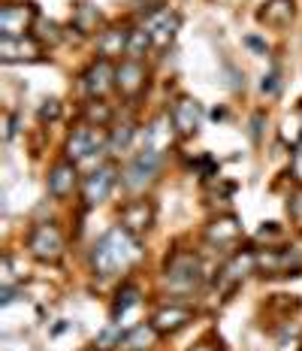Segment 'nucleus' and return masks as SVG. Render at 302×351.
I'll use <instances>...</instances> for the list:
<instances>
[{
  "instance_id": "obj_1",
  "label": "nucleus",
  "mask_w": 302,
  "mask_h": 351,
  "mask_svg": "<svg viewBox=\"0 0 302 351\" xmlns=\"http://www.w3.org/2000/svg\"><path fill=\"white\" fill-rule=\"evenodd\" d=\"M142 258V248H139L136 237L127 233L118 224V228L106 230L91 248V269L100 279H112V276L127 273L134 263Z\"/></svg>"
},
{
  "instance_id": "obj_2",
  "label": "nucleus",
  "mask_w": 302,
  "mask_h": 351,
  "mask_svg": "<svg viewBox=\"0 0 302 351\" xmlns=\"http://www.w3.org/2000/svg\"><path fill=\"white\" fill-rule=\"evenodd\" d=\"M205 273H203V261L197 258L194 252H175L173 258L166 261V269H164V282L169 291L175 294H190L203 285Z\"/></svg>"
},
{
  "instance_id": "obj_3",
  "label": "nucleus",
  "mask_w": 302,
  "mask_h": 351,
  "mask_svg": "<svg viewBox=\"0 0 302 351\" xmlns=\"http://www.w3.org/2000/svg\"><path fill=\"white\" fill-rule=\"evenodd\" d=\"M27 248L36 261L42 263H58L64 258V233L58 230V224L42 221L34 224V230L27 233Z\"/></svg>"
},
{
  "instance_id": "obj_4",
  "label": "nucleus",
  "mask_w": 302,
  "mask_h": 351,
  "mask_svg": "<svg viewBox=\"0 0 302 351\" xmlns=\"http://www.w3.org/2000/svg\"><path fill=\"white\" fill-rule=\"evenodd\" d=\"M160 167H164V152H154V149H142L139 155L130 160V167L124 170V185L127 188H145L149 182L158 179Z\"/></svg>"
},
{
  "instance_id": "obj_5",
  "label": "nucleus",
  "mask_w": 302,
  "mask_h": 351,
  "mask_svg": "<svg viewBox=\"0 0 302 351\" xmlns=\"http://www.w3.org/2000/svg\"><path fill=\"white\" fill-rule=\"evenodd\" d=\"M100 149H109V136H103L100 128L82 124V128L73 130L70 140H67V160L79 164V160L91 158L94 152H100Z\"/></svg>"
},
{
  "instance_id": "obj_6",
  "label": "nucleus",
  "mask_w": 302,
  "mask_h": 351,
  "mask_svg": "<svg viewBox=\"0 0 302 351\" xmlns=\"http://www.w3.org/2000/svg\"><path fill=\"white\" fill-rule=\"evenodd\" d=\"M145 85H149V70H145L142 61L127 58V61H121L115 67V88L121 91V97L139 100L142 91H145Z\"/></svg>"
},
{
  "instance_id": "obj_7",
  "label": "nucleus",
  "mask_w": 302,
  "mask_h": 351,
  "mask_svg": "<svg viewBox=\"0 0 302 351\" xmlns=\"http://www.w3.org/2000/svg\"><path fill=\"white\" fill-rule=\"evenodd\" d=\"M115 182H118V167L115 164L97 167V170L88 173L82 179V200L88 203V206H97V203H103L109 194H112Z\"/></svg>"
},
{
  "instance_id": "obj_8",
  "label": "nucleus",
  "mask_w": 302,
  "mask_h": 351,
  "mask_svg": "<svg viewBox=\"0 0 302 351\" xmlns=\"http://www.w3.org/2000/svg\"><path fill=\"white\" fill-rule=\"evenodd\" d=\"M36 21L34 3H6L0 10V36H25Z\"/></svg>"
},
{
  "instance_id": "obj_9",
  "label": "nucleus",
  "mask_w": 302,
  "mask_h": 351,
  "mask_svg": "<svg viewBox=\"0 0 302 351\" xmlns=\"http://www.w3.org/2000/svg\"><path fill=\"white\" fill-rule=\"evenodd\" d=\"M203 121V106L194 97H179L169 109V124L179 136H194Z\"/></svg>"
},
{
  "instance_id": "obj_10",
  "label": "nucleus",
  "mask_w": 302,
  "mask_h": 351,
  "mask_svg": "<svg viewBox=\"0 0 302 351\" xmlns=\"http://www.w3.org/2000/svg\"><path fill=\"white\" fill-rule=\"evenodd\" d=\"M118 224H121L127 233H134V237L145 233L154 224V203L145 200V197L124 203L121 212H118Z\"/></svg>"
},
{
  "instance_id": "obj_11",
  "label": "nucleus",
  "mask_w": 302,
  "mask_h": 351,
  "mask_svg": "<svg viewBox=\"0 0 302 351\" xmlns=\"http://www.w3.org/2000/svg\"><path fill=\"white\" fill-rule=\"evenodd\" d=\"M82 85H85V91L91 94V97H103V94H109L115 88V67H112V61H106V58L94 61L91 67L82 73Z\"/></svg>"
},
{
  "instance_id": "obj_12",
  "label": "nucleus",
  "mask_w": 302,
  "mask_h": 351,
  "mask_svg": "<svg viewBox=\"0 0 302 351\" xmlns=\"http://www.w3.org/2000/svg\"><path fill=\"white\" fill-rule=\"evenodd\" d=\"M79 188V170L73 160H58L49 173V194L55 200H67V197Z\"/></svg>"
},
{
  "instance_id": "obj_13",
  "label": "nucleus",
  "mask_w": 302,
  "mask_h": 351,
  "mask_svg": "<svg viewBox=\"0 0 302 351\" xmlns=\"http://www.w3.org/2000/svg\"><path fill=\"white\" fill-rule=\"evenodd\" d=\"M190 321H194V309L173 303V306H164V309L154 312V315H151V327L160 336H169V333H179L181 327H188Z\"/></svg>"
},
{
  "instance_id": "obj_14",
  "label": "nucleus",
  "mask_w": 302,
  "mask_h": 351,
  "mask_svg": "<svg viewBox=\"0 0 302 351\" xmlns=\"http://www.w3.org/2000/svg\"><path fill=\"white\" fill-rule=\"evenodd\" d=\"M179 25H181V19L175 16V12H169V10H158V12H151L149 21H145V31L151 34V43L158 49H166L169 43H173V36L175 31H179Z\"/></svg>"
},
{
  "instance_id": "obj_15",
  "label": "nucleus",
  "mask_w": 302,
  "mask_h": 351,
  "mask_svg": "<svg viewBox=\"0 0 302 351\" xmlns=\"http://www.w3.org/2000/svg\"><path fill=\"white\" fill-rule=\"evenodd\" d=\"M205 239H209L212 245H221V248L236 245L242 239L239 218H236V215H221V218H215V221L205 228Z\"/></svg>"
},
{
  "instance_id": "obj_16",
  "label": "nucleus",
  "mask_w": 302,
  "mask_h": 351,
  "mask_svg": "<svg viewBox=\"0 0 302 351\" xmlns=\"http://www.w3.org/2000/svg\"><path fill=\"white\" fill-rule=\"evenodd\" d=\"M127 43H130V27H106L97 34V55L112 61L118 55H127Z\"/></svg>"
},
{
  "instance_id": "obj_17",
  "label": "nucleus",
  "mask_w": 302,
  "mask_h": 351,
  "mask_svg": "<svg viewBox=\"0 0 302 351\" xmlns=\"http://www.w3.org/2000/svg\"><path fill=\"white\" fill-rule=\"evenodd\" d=\"M40 55V43L31 36H0V58L3 61H34Z\"/></svg>"
},
{
  "instance_id": "obj_18",
  "label": "nucleus",
  "mask_w": 302,
  "mask_h": 351,
  "mask_svg": "<svg viewBox=\"0 0 302 351\" xmlns=\"http://www.w3.org/2000/svg\"><path fill=\"white\" fill-rule=\"evenodd\" d=\"M251 267H257V254L254 252H245V254H233V261L227 263L224 269L218 273V282L224 285V291H233L236 285L245 279L251 273Z\"/></svg>"
},
{
  "instance_id": "obj_19",
  "label": "nucleus",
  "mask_w": 302,
  "mask_h": 351,
  "mask_svg": "<svg viewBox=\"0 0 302 351\" xmlns=\"http://www.w3.org/2000/svg\"><path fill=\"white\" fill-rule=\"evenodd\" d=\"M293 0H266L260 10V21L269 27H287L293 21Z\"/></svg>"
},
{
  "instance_id": "obj_20",
  "label": "nucleus",
  "mask_w": 302,
  "mask_h": 351,
  "mask_svg": "<svg viewBox=\"0 0 302 351\" xmlns=\"http://www.w3.org/2000/svg\"><path fill=\"white\" fill-rule=\"evenodd\" d=\"M158 330L151 327V321L149 324H136V327H130L127 333H124V346H127L130 351H149L154 342H158Z\"/></svg>"
},
{
  "instance_id": "obj_21",
  "label": "nucleus",
  "mask_w": 302,
  "mask_h": 351,
  "mask_svg": "<svg viewBox=\"0 0 302 351\" xmlns=\"http://www.w3.org/2000/svg\"><path fill=\"white\" fill-rule=\"evenodd\" d=\"M73 27H76L79 34H97V27H100V12H97V6H91V3H79L76 10H73Z\"/></svg>"
},
{
  "instance_id": "obj_22",
  "label": "nucleus",
  "mask_w": 302,
  "mask_h": 351,
  "mask_svg": "<svg viewBox=\"0 0 302 351\" xmlns=\"http://www.w3.org/2000/svg\"><path fill=\"white\" fill-rule=\"evenodd\" d=\"M82 119L91 124V128H106V124L112 121V109H109V104H103L100 97H91L82 106Z\"/></svg>"
},
{
  "instance_id": "obj_23",
  "label": "nucleus",
  "mask_w": 302,
  "mask_h": 351,
  "mask_svg": "<svg viewBox=\"0 0 302 351\" xmlns=\"http://www.w3.org/2000/svg\"><path fill=\"white\" fill-rule=\"evenodd\" d=\"M139 294H142V291H139V285H134V282H124L121 288H118V294H115L112 318L118 321V318L124 315V312L130 309V306H136V303H139Z\"/></svg>"
},
{
  "instance_id": "obj_24",
  "label": "nucleus",
  "mask_w": 302,
  "mask_h": 351,
  "mask_svg": "<svg viewBox=\"0 0 302 351\" xmlns=\"http://www.w3.org/2000/svg\"><path fill=\"white\" fill-rule=\"evenodd\" d=\"M154 46L151 43V34L145 31V27H134L130 31V43H127V58H134V61H142L145 52Z\"/></svg>"
},
{
  "instance_id": "obj_25",
  "label": "nucleus",
  "mask_w": 302,
  "mask_h": 351,
  "mask_svg": "<svg viewBox=\"0 0 302 351\" xmlns=\"http://www.w3.org/2000/svg\"><path fill=\"white\" fill-rule=\"evenodd\" d=\"M134 134H136V128L134 124H121V128H115L112 134H109V149L106 152H112V155H118V152H127L130 149V140H134Z\"/></svg>"
},
{
  "instance_id": "obj_26",
  "label": "nucleus",
  "mask_w": 302,
  "mask_h": 351,
  "mask_svg": "<svg viewBox=\"0 0 302 351\" xmlns=\"http://www.w3.org/2000/svg\"><path fill=\"white\" fill-rule=\"evenodd\" d=\"M124 333H127V330H121V327H109L106 333L97 336V346H100V348H112V342H115V346H121V342H124Z\"/></svg>"
},
{
  "instance_id": "obj_27",
  "label": "nucleus",
  "mask_w": 302,
  "mask_h": 351,
  "mask_svg": "<svg viewBox=\"0 0 302 351\" xmlns=\"http://www.w3.org/2000/svg\"><path fill=\"white\" fill-rule=\"evenodd\" d=\"M287 212H290V221L302 230V191H297L290 200H287Z\"/></svg>"
},
{
  "instance_id": "obj_28",
  "label": "nucleus",
  "mask_w": 302,
  "mask_h": 351,
  "mask_svg": "<svg viewBox=\"0 0 302 351\" xmlns=\"http://www.w3.org/2000/svg\"><path fill=\"white\" fill-rule=\"evenodd\" d=\"M40 40H42V43L49 40L51 46H55V43L61 40V31H58V25H55V21H46V19L40 21Z\"/></svg>"
},
{
  "instance_id": "obj_29",
  "label": "nucleus",
  "mask_w": 302,
  "mask_h": 351,
  "mask_svg": "<svg viewBox=\"0 0 302 351\" xmlns=\"http://www.w3.org/2000/svg\"><path fill=\"white\" fill-rule=\"evenodd\" d=\"M58 115H61V104H58V100H46V104L40 106V121H55Z\"/></svg>"
},
{
  "instance_id": "obj_30",
  "label": "nucleus",
  "mask_w": 302,
  "mask_h": 351,
  "mask_svg": "<svg viewBox=\"0 0 302 351\" xmlns=\"http://www.w3.org/2000/svg\"><path fill=\"white\" fill-rule=\"evenodd\" d=\"M260 88H263V94H275L278 91V70H272L269 76L260 82Z\"/></svg>"
},
{
  "instance_id": "obj_31",
  "label": "nucleus",
  "mask_w": 302,
  "mask_h": 351,
  "mask_svg": "<svg viewBox=\"0 0 302 351\" xmlns=\"http://www.w3.org/2000/svg\"><path fill=\"white\" fill-rule=\"evenodd\" d=\"M281 237V228H278V224H266V228H260V233H257V239H278Z\"/></svg>"
},
{
  "instance_id": "obj_32",
  "label": "nucleus",
  "mask_w": 302,
  "mask_h": 351,
  "mask_svg": "<svg viewBox=\"0 0 302 351\" xmlns=\"http://www.w3.org/2000/svg\"><path fill=\"white\" fill-rule=\"evenodd\" d=\"M293 176L302 182V143L297 145V152H293Z\"/></svg>"
},
{
  "instance_id": "obj_33",
  "label": "nucleus",
  "mask_w": 302,
  "mask_h": 351,
  "mask_svg": "<svg viewBox=\"0 0 302 351\" xmlns=\"http://www.w3.org/2000/svg\"><path fill=\"white\" fill-rule=\"evenodd\" d=\"M12 300H16V288H10V285H6V288L3 291H0V303H12Z\"/></svg>"
},
{
  "instance_id": "obj_34",
  "label": "nucleus",
  "mask_w": 302,
  "mask_h": 351,
  "mask_svg": "<svg viewBox=\"0 0 302 351\" xmlns=\"http://www.w3.org/2000/svg\"><path fill=\"white\" fill-rule=\"evenodd\" d=\"M248 46H251V49H257V52H260V55H266V43H263V40H257V36H248Z\"/></svg>"
},
{
  "instance_id": "obj_35",
  "label": "nucleus",
  "mask_w": 302,
  "mask_h": 351,
  "mask_svg": "<svg viewBox=\"0 0 302 351\" xmlns=\"http://www.w3.org/2000/svg\"><path fill=\"white\" fill-rule=\"evenodd\" d=\"M194 351H221V342H200L194 346Z\"/></svg>"
}]
</instances>
